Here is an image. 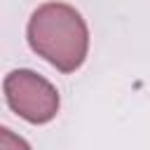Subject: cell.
Returning a JSON list of instances; mask_svg holds the SVG:
<instances>
[{
    "label": "cell",
    "mask_w": 150,
    "mask_h": 150,
    "mask_svg": "<svg viewBox=\"0 0 150 150\" xmlns=\"http://www.w3.org/2000/svg\"><path fill=\"white\" fill-rule=\"evenodd\" d=\"M30 49L61 73H75L89 54V28L82 14L66 2L40 5L26 26Z\"/></svg>",
    "instance_id": "1"
},
{
    "label": "cell",
    "mask_w": 150,
    "mask_h": 150,
    "mask_svg": "<svg viewBox=\"0 0 150 150\" xmlns=\"http://www.w3.org/2000/svg\"><path fill=\"white\" fill-rule=\"evenodd\" d=\"M2 89H5L7 105L30 124H47L59 112L61 98L56 87L47 77L38 75L35 70L19 68L7 73Z\"/></svg>",
    "instance_id": "2"
},
{
    "label": "cell",
    "mask_w": 150,
    "mask_h": 150,
    "mask_svg": "<svg viewBox=\"0 0 150 150\" xmlns=\"http://www.w3.org/2000/svg\"><path fill=\"white\" fill-rule=\"evenodd\" d=\"M0 150H33L28 145L26 138H21L19 134H14L12 129L2 127L0 129Z\"/></svg>",
    "instance_id": "3"
}]
</instances>
